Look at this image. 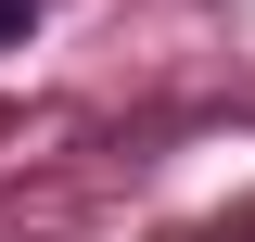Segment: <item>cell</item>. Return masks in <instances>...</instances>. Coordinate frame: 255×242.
I'll list each match as a JSON object with an SVG mask.
<instances>
[{
	"instance_id": "obj_1",
	"label": "cell",
	"mask_w": 255,
	"mask_h": 242,
	"mask_svg": "<svg viewBox=\"0 0 255 242\" xmlns=\"http://www.w3.org/2000/svg\"><path fill=\"white\" fill-rule=\"evenodd\" d=\"M38 26V0H0V51H13V38H26Z\"/></svg>"
}]
</instances>
